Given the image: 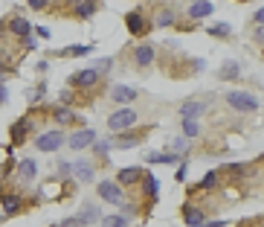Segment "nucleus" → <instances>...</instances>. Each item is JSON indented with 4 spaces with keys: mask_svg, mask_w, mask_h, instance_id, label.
I'll return each mask as SVG.
<instances>
[{
    "mask_svg": "<svg viewBox=\"0 0 264 227\" xmlns=\"http://www.w3.org/2000/svg\"><path fill=\"white\" fill-rule=\"evenodd\" d=\"M227 102H230V108H235V111H258V99H255L253 94H244V90H230L227 94Z\"/></svg>",
    "mask_w": 264,
    "mask_h": 227,
    "instance_id": "1",
    "label": "nucleus"
},
{
    "mask_svg": "<svg viewBox=\"0 0 264 227\" xmlns=\"http://www.w3.org/2000/svg\"><path fill=\"white\" fill-rule=\"evenodd\" d=\"M134 122H137V111H131V108H119L116 114H111L108 125H111V131H122V128L134 125Z\"/></svg>",
    "mask_w": 264,
    "mask_h": 227,
    "instance_id": "2",
    "label": "nucleus"
},
{
    "mask_svg": "<svg viewBox=\"0 0 264 227\" xmlns=\"http://www.w3.org/2000/svg\"><path fill=\"white\" fill-rule=\"evenodd\" d=\"M61 143H64V134L61 131H46V134H41V137L35 140V146H38L41 152H56Z\"/></svg>",
    "mask_w": 264,
    "mask_h": 227,
    "instance_id": "3",
    "label": "nucleus"
},
{
    "mask_svg": "<svg viewBox=\"0 0 264 227\" xmlns=\"http://www.w3.org/2000/svg\"><path fill=\"white\" fill-rule=\"evenodd\" d=\"M99 198H104V201H111V204L125 201V198H122V190H119L116 184H111V180H102V184H99Z\"/></svg>",
    "mask_w": 264,
    "mask_h": 227,
    "instance_id": "4",
    "label": "nucleus"
},
{
    "mask_svg": "<svg viewBox=\"0 0 264 227\" xmlns=\"http://www.w3.org/2000/svg\"><path fill=\"white\" fill-rule=\"evenodd\" d=\"M96 143V131H90V128H81V131H73V137H70V146L79 152V149H87V146Z\"/></svg>",
    "mask_w": 264,
    "mask_h": 227,
    "instance_id": "5",
    "label": "nucleus"
},
{
    "mask_svg": "<svg viewBox=\"0 0 264 227\" xmlns=\"http://www.w3.org/2000/svg\"><path fill=\"white\" fill-rule=\"evenodd\" d=\"M99 82V70H81L73 76V84L76 87H81V90H90L93 84Z\"/></svg>",
    "mask_w": 264,
    "mask_h": 227,
    "instance_id": "6",
    "label": "nucleus"
},
{
    "mask_svg": "<svg viewBox=\"0 0 264 227\" xmlns=\"http://www.w3.org/2000/svg\"><path fill=\"white\" fill-rule=\"evenodd\" d=\"M134 59H137V64H142V67H145V64H151V61H154V50H151L148 44H142V47H137Z\"/></svg>",
    "mask_w": 264,
    "mask_h": 227,
    "instance_id": "7",
    "label": "nucleus"
},
{
    "mask_svg": "<svg viewBox=\"0 0 264 227\" xmlns=\"http://www.w3.org/2000/svg\"><path fill=\"white\" fill-rule=\"evenodd\" d=\"M189 15H192V18H206V15H212V3H206V0H197V3H192Z\"/></svg>",
    "mask_w": 264,
    "mask_h": 227,
    "instance_id": "8",
    "label": "nucleus"
},
{
    "mask_svg": "<svg viewBox=\"0 0 264 227\" xmlns=\"http://www.w3.org/2000/svg\"><path fill=\"white\" fill-rule=\"evenodd\" d=\"M96 12V0H76V15L79 18H90Z\"/></svg>",
    "mask_w": 264,
    "mask_h": 227,
    "instance_id": "9",
    "label": "nucleus"
},
{
    "mask_svg": "<svg viewBox=\"0 0 264 227\" xmlns=\"http://www.w3.org/2000/svg\"><path fill=\"white\" fill-rule=\"evenodd\" d=\"M114 99H116V102H131V99H137V90L116 84V87H114Z\"/></svg>",
    "mask_w": 264,
    "mask_h": 227,
    "instance_id": "10",
    "label": "nucleus"
},
{
    "mask_svg": "<svg viewBox=\"0 0 264 227\" xmlns=\"http://www.w3.org/2000/svg\"><path fill=\"white\" fill-rule=\"evenodd\" d=\"M200 221H203V213H200L197 207H186V224L189 227H203Z\"/></svg>",
    "mask_w": 264,
    "mask_h": 227,
    "instance_id": "11",
    "label": "nucleus"
},
{
    "mask_svg": "<svg viewBox=\"0 0 264 227\" xmlns=\"http://www.w3.org/2000/svg\"><path fill=\"white\" fill-rule=\"evenodd\" d=\"M73 172H76V178H79L81 184L93 180V169H90V163H76V166H73Z\"/></svg>",
    "mask_w": 264,
    "mask_h": 227,
    "instance_id": "12",
    "label": "nucleus"
},
{
    "mask_svg": "<svg viewBox=\"0 0 264 227\" xmlns=\"http://www.w3.org/2000/svg\"><path fill=\"white\" fill-rule=\"evenodd\" d=\"M9 29L15 32V35H29L32 32V26H29V21H23V18H15L9 24Z\"/></svg>",
    "mask_w": 264,
    "mask_h": 227,
    "instance_id": "13",
    "label": "nucleus"
},
{
    "mask_svg": "<svg viewBox=\"0 0 264 227\" xmlns=\"http://www.w3.org/2000/svg\"><path fill=\"white\" fill-rule=\"evenodd\" d=\"M18 210H21V198H18V195H6V198H3V213L15 215Z\"/></svg>",
    "mask_w": 264,
    "mask_h": 227,
    "instance_id": "14",
    "label": "nucleus"
},
{
    "mask_svg": "<svg viewBox=\"0 0 264 227\" xmlns=\"http://www.w3.org/2000/svg\"><path fill=\"white\" fill-rule=\"evenodd\" d=\"M200 111H203V105H200V102H186L183 108H180V114H183V120H195L197 114H200Z\"/></svg>",
    "mask_w": 264,
    "mask_h": 227,
    "instance_id": "15",
    "label": "nucleus"
},
{
    "mask_svg": "<svg viewBox=\"0 0 264 227\" xmlns=\"http://www.w3.org/2000/svg\"><path fill=\"white\" fill-rule=\"evenodd\" d=\"M18 172H21V180H32L35 172H38V169H35V160H23Z\"/></svg>",
    "mask_w": 264,
    "mask_h": 227,
    "instance_id": "16",
    "label": "nucleus"
},
{
    "mask_svg": "<svg viewBox=\"0 0 264 227\" xmlns=\"http://www.w3.org/2000/svg\"><path fill=\"white\" fill-rule=\"evenodd\" d=\"M139 175H142V172H139L137 166H131V169H122V172H119V184H134V180H137Z\"/></svg>",
    "mask_w": 264,
    "mask_h": 227,
    "instance_id": "17",
    "label": "nucleus"
},
{
    "mask_svg": "<svg viewBox=\"0 0 264 227\" xmlns=\"http://www.w3.org/2000/svg\"><path fill=\"white\" fill-rule=\"evenodd\" d=\"M102 227H128V218L125 215H108L102 221Z\"/></svg>",
    "mask_w": 264,
    "mask_h": 227,
    "instance_id": "18",
    "label": "nucleus"
},
{
    "mask_svg": "<svg viewBox=\"0 0 264 227\" xmlns=\"http://www.w3.org/2000/svg\"><path fill=\"white\" fill-rule=\"evenodd\" d=\"M128 29H131L134 35H139V32H142V18H139L137 12H134V15H128Z\"/></svg>",
    "mask_w": 264,
    "mask_h": 227,
    "instance_id": "19",
    "label": "nucleus"
},
{
    "mask_svg": "<svg viewBox=\"0 0 264 227\" xmlns=\"http://www.w3.org/2000/svg\"><path fill=\"white\" fill-rule=\"evenodd\" d=\"M56 120L58 122H76V114L67 111V108H56Z\"/></svg>",
    "mask_w": 264,
    "mask_h": 227,
    "instance_id": "20",
    "label": "nucleus"
},
{
    "mask_svg": "<svg viewBox=\"0 0 264 227\" xmlns=\"http://www.w3.org/2000/svg\"><path fill=\"white\" fill-rule=\"evenodd\" d=\"M23 134H26V120H21V122H15V125H12V137H15L18 143L23 140Z\"/></svg>",
    "mask_w": 264,
    "mask_h": 227,
    "instance_id": "21",
    "label": "nucleus"
},
{
    "mask_svg": "<svg viewBox=\"0 0 264 227\" xmlns=\"http://www.w3.org/2000/svg\"><path fill=\"white\" fill-rule=\"evenodd\" d=\"M230 32H232V29H230L227 24H215V26H209V35H221V38H224V35H230Z\"/></svg>",
    "mask_w": 264,
    "mask_h": 227,
    "instance_id": "22",
    "label": "nucleus"
},
{
    "mask_svg": "<svg viewBox=\"0 0 264 227\" xmlns=\"http://www.w3.org/2000/svg\"><path fill=\"white\" fill-rule=\"evenodd\" d=\"M197 131H200V128H197L195 120H183V134H186V137H195Z\"/></svg>",
    "mask_w": 264,
    "mask_h": 227,
    "instance_id": "23",
    "label": "nucleus"
},
{
    "mask_svg": "<svg viewBox=\"0 0 264 227\" xmlns=\"http://www.w3.org/2000/svg\"><path fill=\"white\" fill-rule=\"evenodd\" d=\"M93 218H99V210H96V207H87V210H84V213L79 215V221H81V224H84V221H93Z\"/></svg>",
    "mask_w": 264,
    "mask_h": 227,
    "instance_id": "24",
    "label": "nucleus"
},
{
    "mask_svg": "<svg viewBox=\"0 0 264 227\" xmlns=\"http://www.w3.org/2000/svg\"><path fill=\"white\" fill-rule=\"evenodd\" d=\"M151 163H177V155H151Z\"/></svg>",
    "mask_w": 264,
    "mask_h": 227,
    "instance_id": "25",
    "label": "nucleus"
},
{
    "mask_svg": "<svg viewBox=\"0 0 264 227\" xmlns=\"http://www.w3.org/2000/svg\"><path fill=\"white\" fill-rule=\"evenodd\" d=\"M145 190H148L151 198L157 195V178H154V175H145Z\"/></svg>",
    "mask_w": 264,
    "mask_h": 227,
    "instance_id": "26",
    "label": "nucleus"
},
{
    "mask_svg": "<svg viewBox=\"0 0 264 227\" xmlns=\"http://www.w3.org/2000/svg\"><path fill=\"white\" fill-rule=\"evenodd\" d=\"M221 76H224V79H232V76H238V64H235V61H232V64H227V67L221 70Z\"/></svg>",
    "mask_w": 264,
    "mask_h": 227,
    "instance_id": "27",
    "label": "nucleus"
},
{
    "mask_svg": "<svg viewBox=\"0 0 264 227\" xmlns=\"http://www.w3.org/2000/svg\"><path fill=\"white\" fill-rule=\"evenodd\" d=\"M139 137H116V146H122V149H128V146H137Z\"/></svg>",
    "mask_w": 264,
    "mask_h": 227,
    "instance_id": "28",
    "label": "nucleus"
},
{
    "mask_svg": "<svg viewBox=\"0 0 264 227\" xmlns=\"http://www.w3.org/2000/svg\"><path fill=\"white\" fill-rule=\"evenodd\" d=\"M215 180H218V175H215V172H209L206 178H203V184H200V187H203V190H209V187H215Z\"/></svg>",
    "mask_w": 264,
    "mask_h": 227,
    "instance_id": "29",
    "label": "nucleus"
},
{
    "mask_svg": "<svg viewBox=\"0 0 264 227\" xmlns=\"http://www.w3.org/2000/svg\"><path fill=\"white\" fill-rule=\"evenodd\" d=\"M174 18H172V12H160V18H157V24L160 26H166V24H172Z\"/></svg>",
    "mask_w": 264,
    "mask_h": 227,
    "instance_id": "30",
    "label": "nucleus"
},
{
    "mask_svg": "<svg viewBox=\"0 0 264 227\" xmlns=\"http://www.w3.org/2000/svg\"><path fill=\"white\" fill-rule=\"evenodd\" d=\"M64 53H70V56H84L87 47H70V50H64Z\"/></svg>",
    "mask_w": 264,
    "mask_h": 227,
    "instance_id": "31",
    "label": "nucleus"
},
{
    "mask_svg": "<svg viewBox=\"0 0 264 227\" xmlns=\"http://www.w3.org/2000/svg\"><path fill=\"white\" fill-rule=\"evenodd\" d=\"M93 149H96V155H108V149H111V146H108V143H96Z\"/></svg>",
    "mask_w": 264,
    "mask_h": 227,
    "instance_id": "32",
    "label": "nucleus"
},
{
    "mask_svg": "<svg viewBox=\"0 0 264 227\" xmlns=\"http://www.w3.org/2000/svg\"><path fill=\"white\" fill-rule=\"evenodd\" d=\"M29 6H32V9H44L46 0H29Z\"/></svg>",
    "mask_w": 264,
    "mask_h": 227,
    "instance_id": "33",
    "label": "nucleus"
},
{
    "mask_svg": "<svg viewBox=\"0 0 264 227\" xmlns=\"http://www.w3.org/2000/svg\"><path fill=\"white\" fill-rule=\"evenodd\" d=\"M206 227H224V221H209Z\"/></svg>",
    "mask_w": 264,
    "mask_h": 227,
    "instance_id": "34",
    "label": "nucleus"
},
{
    "mask_svg": "<svg viewBox=\"0 0 264 227\" xmlns=\"http://www.w3.org/2000/svg\"><path fill=\"white\" fill-rule=\"evenodd\" d=\"M0 102H6V90L3 87H0Z\"/></svg>",
    "mask_w": 264,
    "mask_h": 227,
    "instance_id": "35",
    "label": "nucleus"
}]
</instances>
